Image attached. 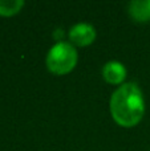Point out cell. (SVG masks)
Here are the masks:
<instances>
[{
	"mask_svg": "<svg viewBox=\"0 0 150 151\" xmlns=\"http://www.w3.org/2000/svg\"><path fill=\"white\" fill-rule=\"evenodd\" d=\"M69 39L79 47L90 45L96 39V31L90 24L80 23L77 25L72 27L69 31Z\"/></svg>",
	"mask_w": 150,
	"mask_h": 151,
	"instance_id": "3",
	"label": "cell"
},
{
	"mask_svg": "<svg viewBox=\"0 0 150 151\" xmlns=\"http://www.w3.org/2000/svg\"><path fill=\"white\" fill-rule=\"evenodd\" d=\"M102 77L112 85L121 83L126 77V68L118 61H109L102 68Z\"/></svg>",
	"mask_w": 150,
	"mask_h": 151,
	"instance_id": "4",
	"label": "cell"
},
{
	"mask_svg": "<svg viewBox=\"0 0 150 151\" xmlns=\"http://www.w3.org/2000/svg\"><path fill=\"white\" fill-rule=\"evenodd\" d=\"M129 13L136 21L145 23L150 20V0H134L129 3Z\"/></svg>",
	"mask_w": 150,
	"mask_h": 151,
	"instance_id": "5",
	"label": "cell"
},
{
	"mask_svg": "<svg viewBox=\"0 0 150 151\" xmlns=\"http://www.w3.org/2000/svg\"><path fill=\"white\" fill-rule=\"evenodd\" d=\"M77 64V50L72 44L60 41L49 49L47 66L50 73L63 76L73 70Z\"/></svg>",
	"mask_w": 150,
	"mask_h": 151,
	"instance_id": "2",
	"label": "cell"
},
{
	"mask_svg": "<svg viewBox=\"0 0 150 151\" xmlns=\"http://www.w3.org/2000/svg\"><path fill=\"white\" fill-rule=\"evenodd\" d=\"M23 0H0V15L12 16L23 8Z\"/></svg>",
	"mask_w": 150,
	"mask_h": 151,
	"instance_id": "6",
	"label": "cell"
},
{
	"mask_svg": "<svg viewBox=\"0 0 150 151\" xmlns=\"http://www.w3.org/2000/svg\"><path fill=\"white\" fill-rule=\"evenodd\" d=\"M110 113L113 119L124 127H133L142 119L145 102L137 83L126 82L114 91L110 98Z\"/></svg>",
	"mask_w": 150,
	"mask_h": 151,
	"instance_id": "1",
	"label": "cell"
}]
</instances>
